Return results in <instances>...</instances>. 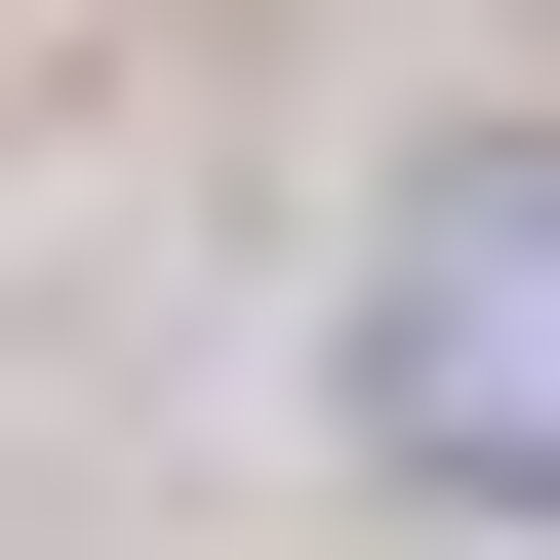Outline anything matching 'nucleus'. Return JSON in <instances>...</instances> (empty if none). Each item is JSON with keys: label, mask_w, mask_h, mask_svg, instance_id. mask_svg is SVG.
<instances>
[{"label": "nucleus", "mask_w": 560, "mask_h": 560, "mask_svg": "<svg viewBox=\"0 0 560 560\" xmlns=\"http://www.w3.org/2000/svg\"><path fill=\"white\" fill-rule=\"evenodd\" d=\"M361 441L480 480V521H560V161H441V200H400V280H361Z\"/></svg>", "instance_id": "1"}]
</instances>
